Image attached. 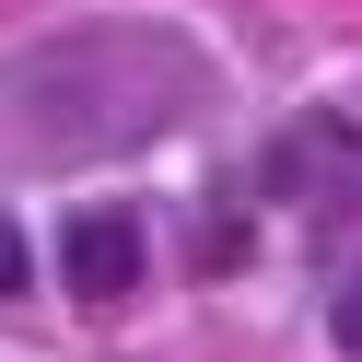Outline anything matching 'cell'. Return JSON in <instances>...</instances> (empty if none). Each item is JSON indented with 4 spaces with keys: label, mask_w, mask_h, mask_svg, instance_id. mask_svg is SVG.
I'll return each instance as SVG.
<instances>
[{
    "label": "cell",
    "mask_w": 362,
    "mask_h": 362,
    "mask_svg": "<svg viewBox=\"0 0 362 362\" xmlns=\"http://www.w3.org/2000/svg\"><path fill=\"white\" fill-rule=\"evenodd\" d=\"M59 257H71V292H82V304H129V292H141V269H152V234H141V211H129V199H82Z\"/></svg>",
    "instance_id": "cell-1"
},
{
    "label": "cell",
    "mask_w": 362,
    "mask_h": 362,
    "mask_svg": "<svg viewBox=\"0 0 362 362\" xmlns=\"http://www.w3.org/2000/svg\"><path fill=\"white\" fill-rule=\"evenodd\" d=\"M24 269H35V245H24V222L0 211V292H24Z\"/></svg>",
    "instance_id": "cell-2"
},
{
    "label": "cell",
    "mask_w": 362,
    "mask_h": 362,
    "mask_svg": "<svg viewBox=\"0 0 362 362\" xmlns=\"http://www.w3.org/2000/svg\"><path fill=\"white\" fill-rule=\"evenodd\" d=\"M339 351L362 362V269H351V292H339Z\"/></svg>",
    "instance_id": "cell-3"
}]
</instances>
